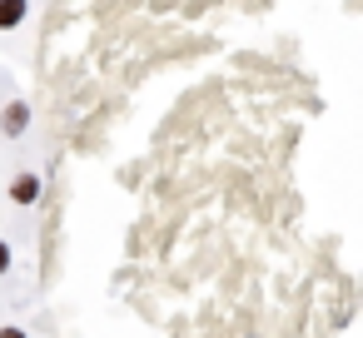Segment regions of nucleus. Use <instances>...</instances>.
<instances>
[{
	"mask_svg": "<svg viewBox=\"0 0 363 338\" xmlns=\"http://www.w3.org/2000/svg\"><path fill=\"white\" fill-rule=\"evenodd\" d=\"M30 130V100H11L6 110H0V135L6 140H21Z\"/></svg>",
	"mask_w": 363,
	"mask_h": 338,
	"instance_id": "nucleus-1",
	"label": "nucleus"
},
{
	"mask_svg": "<svg viewBox=\"0 0 363 338\" xmlns=\"http://www.w3.org/2000/svg\"><path fill=\"white\" fill-rule=\"evenodd\" d=\"M11 199H16V204H35V199H40V174H30V169L16 174V179H11Z\"/></svg>",
	"mask_w": 363,
	"mask_h": 338,
	"instance_id": "nucleus-2",
	"label": "nucleus"
},
{
	"mask_svg": "<svg viewBox=\"0 0 363 338\" xmlns=\"http://www.w3.org/2000/svg\"><path fill=\"white\" fill-rule=\"evenodd\" d=\"M30 16V0H0V30H16Z\"/></svg>",
	"mask_w": 363,
	"mask_h": 338,
	"instance_id": "nucleus-3",
	"label": "nucleus"
},
{
	"mask_svg": "<svg viewBox=\"0 0 363 338\" xmlns=\"http://www.w3.org/2000/svg\"><path fill=\"white\" fill-rule=\"evenodd\" d=\"M0 338H30L26 328H16V323H0Z\"/></svg>",
	"mask_w": 363,
	"mask_h": 338,
	"instance_id": "nucleus-4",
	"label": "nucleus"
},
{
	"mask_svg": "<svg viewBox=\"0 0 363 338\" xmlns=\"http://www.w3.org/2000/svg\"><path fill=\"white\" fill-rule=\"evenodd\" d=\"M0 274H11V244L0 239Z\"/></svg>",
	"mask_w": 363,
	"mask_h": 338,
	"instance_id": "nucleus-5",
	"label": "nucleus"
}]
</instances>
